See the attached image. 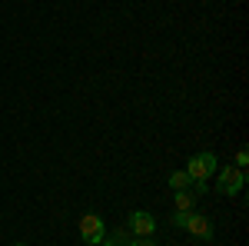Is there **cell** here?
I'll list each match as a JSON object with an SVG mask.
<instances>
[{
  "instance_id": "6da1fadb",
  "label": "cell",
  "mask_w": 249,
  "mask_h": 246,
  "mask_svg": "<svg viewBox=\"0 0 249 246\" xmlns=\"http://www.w3.org/2000/svg\"><path fill=\"white\" fill-rule=\"evenodd\" d=\"M170 223L176 229H186L193 236H199V240H213V223L206 216H199L196 209H190V213H170Z\"/></svg>"
},
{
  "instance_id": "7a4b0ae2",
  "label": "cell",
  "mask_w": 249,
  "mask_h": 246,
  "mask_svg": "<svg viewBox=\"0 0 249 246\" xmlns=\"http://www.w3.org/2000/svg\"><path fill=\"white\" fill-rule=\"evenodd\" d=\"M186 173L193 176V183H206L210 176H216V156L213 153H196L186 160Z\"/></svg>"
},
{
  "instance_id": "3957f363",
  "label": "cell",
  "mask_w": 249,
  "mask_h": 246,
  "mask_svg": "<svg viewBox=\"0 0 249 246\" xmlns=\"http://www.w3.org/2000/svg\"><path fill=\"white\" fill-rule=\"evenodd\" d=\"M103 236H107L103 216H96V213H83V216H80V240H83L87 246H100V243H103Z\"/></svg>"
},
{
  "instance_id": "277c9868",
  "label": "cell",
  "mask_w": 249,
  "mask_h": 246,
  "mask_svg": "<svg viewBox=\"0 0 249 246\" xmlns=\"http://www.w3.org/2000/svg\"><path fill=\"white\" fill-rule=\"evenodd\" d=\"M243 187H246V170H239V167H226V170L216 176V189L223 196H236Z\"/></svg>"
},
{
  "instance_id": "5b68a950",
  "label": "cell",
  "mask_w": 249,
  "mask_h": 246,
  "mask_svg": "<svg viewBox=\"0 0 249 246\" xmlns=\"http://www.w3.org/2000/svg\"><path fill=\"white\" fill-rule=\"evenodd\" d=\"M126 229H130V236H153L156 233V220L146 213V209H133L130 220H126Z\"/></svg>"
},
{
  "instance_id": "8992f818",
  "label": "cell",
  "mask_w": 249,
  "mask_h": 246,
  "mask_svg": "<svg viewBox=\"0 0 249 246\" xmlns=\"http://www.w3.org/2000/svg\"><path fill=\"white\" fill-rule=\"evenodd\" d=\"M196 200H199V196H196L193 189H176V209H173V213H190V209L196 207Z\"/></svg>"
},
{
  "instance_id": "52a82bcc",
  "label": "cell",
  "mask_w": 249,
  "mask_h": 246,
  "mask_svg": "<svg viewBox=\"0 0 249 246\" xmlns=\"http://www.w3.org/2000/svg\"><path fill=\"white\" fill-rule=\"evenodd\" d=\"M170 189L176 193V189H193V176L186 170H173L170 173Z\"/></svg>"
},
{
  "instance_id": "ba28073f",
  "label": "cell",
  "mask_w": 249,
  "mask_h": 246,
  "mask_svg": "<svg viewBox=\"0 0 249 246\" xmlns=\"http://www.w3.org/2000/svg\"><path fill=\"white\" fill-rule=\"evenodd\" d=\"M130 240H133L130 229H116V233H107V236H103V246H126Z\"/></svg>"
},
{
  "instance_id": "9c48e42d",
  "label": "cell",
  "mask_w": 249,
  "mask_h": 246,
  "mask_svg": "<svg viewBox=\"0 0 249 246\" xmlns=\"http://www.w3.org/2000/svg\"><path fill=\"white\" fill-rule=\"evenodd\" d=\"M246 163H249V150L243 147V150H236V167H239V170H246Z\"/></svg>"
},
{
  "instance_id": "30bf717a",
  "label": "cell",
  "mask_w": 249,
  "mask_h": 246,
  "mask_svg": "<svg viewBox=\"0 0 249 246\" xmlns=\"http://www.w3.org/2000/svg\"><path fill=\"white\" fill-rule=\"evenodd\" d=\"M126 246H156V243H153V236H133Z\"/></svg>"
},
{
  "instance_id": "8fae6325",
  "label": "cell",
  "mask_w": 249,
  "mask_h": 246,
  "mask_svg": "<svg viewBox=\"0 0 249 246\" xmlns=\"http://www.w3.org/2000/svg\"><path fill=\"white\" fill-rule=\"evenodd\" d=\"M14 246H27V243H14Z\"/></svg>"
}]
</instances>
